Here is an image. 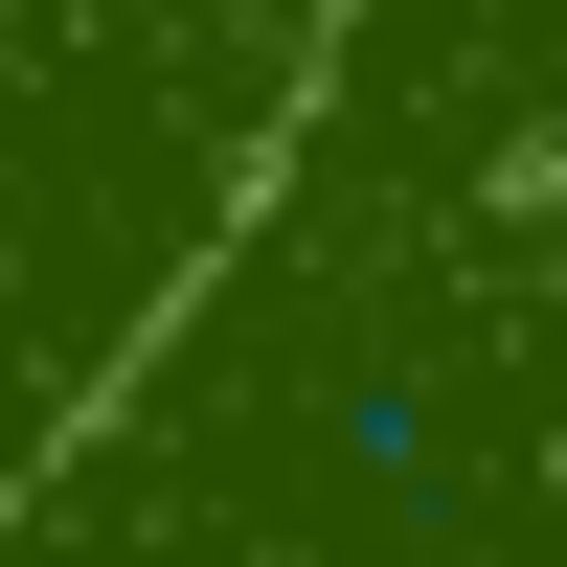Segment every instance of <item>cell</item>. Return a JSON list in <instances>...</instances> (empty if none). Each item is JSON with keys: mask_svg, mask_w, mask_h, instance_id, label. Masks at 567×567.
Returning <instances> with one entry per match:
<instances>
[{"mask_svg": "<svg viewBox=\"0 0 567 567\" xmlns=\"http://www.w3.org/2000/svg\"><path fill=\"white\" fill-rule=\"evenodd\" d=\"M363 0H0V499L159 363Z\"/></svg>", "mask_w": 567, "mask_h": 567, "instance_id": "6da1fadb", "label": "cell"}]
</instances>
